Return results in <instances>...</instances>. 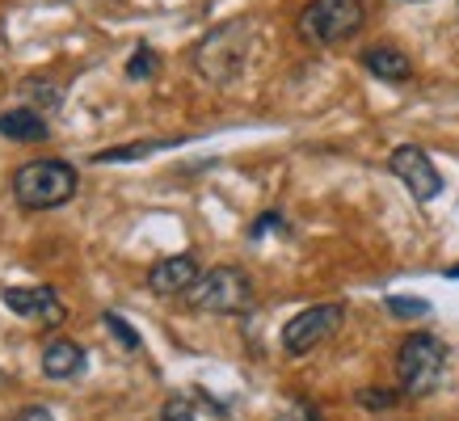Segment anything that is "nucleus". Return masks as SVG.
Here are the masks:
<instances>
[{"label":"nucleus","mask_w":459,"mask_h":421,"mask_svg":"<svg viewBox=\"0 0 459 421\" xmlns=\"http://www.w3.org/2000/svg\"><path fill=\"white\" fill-rule=\"evenodd\" d=\"M76 168L68 160H26L13 173V198L26 210H56L76 198Z\"/></svg>","instance_id":"obj_1"},{"label":"nucleus","mask_w":459,"mask_h":421,"mask_svg":"<svg viewBox=\"0 0 459 421\" xmlns=\"http://www.w3.org/2000/svg\"><path fill=\"white\" fill-rule=\"evenodd\" d=\"M446 375V346L434 333H413L396 350V379L404 396H430Z\"/></svg>","instance_id":"obj_2"},{"label":"nucleus","mask_w":459,"mask_h":421,"mask_svg":"<svg viewBox=\"0 0 459 421\" xmlns=\"http://www.w3.org/2000/svg\"><path fill=\"white\" fill-rule=\"evenodd\" d=\"M367 21L362 0H307L299 13V39L312 47H337V42L354 39Z\"/></svg>","instance_id":"obj_3"},{"label":"nucleus","mask_w":459,"mask_h":421,"mask_svg":"<svg viewBox=\"0 0 459 421\" xmlns=\"http://www.w3.org/2000/svg\"><path fill=\"white\" fill-rule=\"evenodd\" d=\"M249 42H253V26L249 21H228V26L211 30L207 39L198 42L195 51V68L215 84H228L232 76H240L245 59H249Z\"/></svg>","instance_id":"obj_4"},{"label":"nucleus","mask_w":459,"mask_h":421,"mask_svg":"<svg viewBox=\"0 0 459 421\" xmlns=\"http://www.w3.org/2000/svg\"><path fill=\"white\" fill-rule=\"evenodd\" d=\"M190 304L211 316H240L253 308V279L237 266H215L195 282Z\"/></svg>","instance_id":"obj_5"},{"label":"nucleus","mask_w":459,"mask_h":421,"mask_svg":"<svg viewBox=\"0 0 459 421\" xmlns=\"http://www.w3.org/2000/svg\"><path fill=\"white\" fill-rule=\"evenodd\" d=\"M342 321H346V308L342 304H316V308L299 312V316H291V321L282 324V350L287 354H312L320 346V341H329V337L342 329Z\"/></svg>","instance_id":"obj_6"},{"label":"nucleus","mask_w":459,"mask_h":421,"mask_svg":"<svg viewBox=\"0 0 459 421\" xmlns=\"http://www.w3.org/2000/svg\"><path fill=\"white\" fill-rule=\"evenodd\" d=\"M388 168L396 173V182H404V190L418 198V202H430V198L443 194V173L434 168V160L421 152L418 143H401V148H392Z\"/></svg>","instance_id":"obj_7"},{"label":"nucleus","mask_w":459,"mask_h":421,"mask_svg":"<svg viewBox=\"0 0 459 421\" xmlns=\"http://www.w3.org/2000/svg\"><path fill=\"white\" fill-rule=\"evenodd\" d=\"M4 299V308H13L17 316H26V321H39L42 329H59L64 324V299H59L51 287H4L0 291Z\"/></svg>","instance_id":"obj_8"},{"label":"nucleus","mask_w":459,"mask_h":421,"mask_svg":"<svg viewBox=\"0 0 459 421\" xmlns=\"http://www.w3.org/2000/svg\"><path fill=\"white\" fill-rule=\"evenodd\" d=\"M203 279L195 253H173V257H160L152 270H148V287L160 299H173V295H190L195 282Z\"/></svg>","instance_id":"obj_9"},{"label":"nucleus","mask_w":459,"mask_h":421,"mask_svg":"<svg viewBox=\"0 0 459 421\" xmlns=\"http://www.w3.org/2000/svg\"><path fill=\"white\" fill-rule=\"evenodd\" d=\"M362 68L371 72L376 81H388V84H401L413 76V64L404 51L396 47H371V51H362Z\"/></svg>","instance_id":"obj_10"},{"label":"nucleus","mask_w":459,"mask_h":421,"mask_svg":"<svg viewBox=\"0 0 459 421\" xmlns=\"http://www.w3.org/2000/svg\"><path fill=\"white\" fill-rule=\"evenodd\" d=\"M0 135H4V140H13V143H39V140H47L51 131H47L42 110L22 106V110H4V114H0Z\"/></svg>","instance_id":"obj_11"},{"label":"nucleus","mask_w":459,"mask_h":421,"mask_svg":"<svg viewBox=\"0 0 459 421\" xmlns=\"http://www.w3.org/2000/svg\"><path fill=\"white\" fill-rule=\"evenodd\" d=\"M42 375L47 379H76L84 375V350L76 341H51L42 350Z\"/></svg>","instance_id":"obj_12"},{"label":"nucleus","mask_w":459,"mask_h":421,"mask_svg":"<svg viewBox=\"0 0 459 421\" xmlns=\"http://www.w3.org/2000/svg\"><path fill=\"white\" fill-rule=\"evenodd\" d=\"M156 68H160V64H156V51L152 47H140V51L131 56V64H126V76H131V81H152Z\"/></svg>","instance_id":"obj_13"},{"label":"nucleus","mask_w":459,"mask_h":421,"mask_svg":"<svg viewBox=\"0 0 459 421\" xmlns=\"http://www.w3.org/2000/svg\"><path fill=\"white\" fill-rule=\"evenodd\" d=\"M22 93H26L34 106H42V110H56L59 106V89L51 81H26L22 84Z\"/></svg>","instance_id":"obj_14"},{"label":"nucleus","mask_w":459,"mask_h":421,"mask_svg":"<svg viewBox=\"0 0 459 421\" xmlns=\"http://www.w3.org/2000/svg\"><path fill=\"white\" fill-rule=\"evenodd\" d=\"M388 312H392V316H401V321H418V316H430V304H426V299L388 295Z\"/></svg>","instance_id":"obj_15"},{"label":"nucleus","mask_w":459,"mask_h":421,"mask_svg":"<svg viewBox=\"0 0 459 421\" xmlns=\"http://www.w3.org/2000/svg\"><path fill=\"white\" fill-rule=\"evenodd\" d=\"M156 421H195V405H190V396H169Z\"/></svg>","instance_id":"obj_16"},{"label":"nucleus","mask_w":459,"mask_h":421,"mask_svg":"<svg viewBox=\"0 0 459 421\" xmlns=\"http://www.w3.org/2000/svg\"><path fill=\"white\" fill-rule=\"evenodd\" d=\"M106 329L123 341V350H140V333H131V324H126L118 312H106Z\"/></svg>","instance_id":"obj_17"},{"label":"nucleus","mask_w":459,"mask_h":421,"mask_svg":"<svg viewBox=\"0 0 459 421\" xmlns=\"http://www.w3.org/2000/svg\"><path fill=\"white\" fill-rule=\"evenodd\" d=\"M396 400H401V396L388 392V388H362V392H359V405L362 408H392Z\"/></svg>","instance_id":"obj_18"},{"label":"nucleus","mask_w":459,"mask_h":421,"mask_svg":"<svg viewBox=\"0 0 459 421\" xmlns=\"http://www.w3.org/2000/svg\"><path fill=\"white\" fill-rule=\"evenodd\" d=\"M279 421H325V417H320V413H316L312 405H304V400H295V405L287 408V413H282Z\"/></svg>","instance_id":"obj_19"},{"label":"nucleus","mask_w":459,"mask_h":421,"mask_svg":"<svg viewBox=\"0 0 459 421\" xmlns=\"http://www.w3.org/2000/svg\"><path fill=\"white\" fill-rule=\"evenodd\" d=\"M279 224H282L279 215H262V219H257V224H253V228H249V236H253V240H257V236H265V232H270V228H279Z\"/></svg>","instance_id":"obj_20"},{"label":"nucleus","mask_w":459,"mask_h":421,"mask_svg":"<svg viewBox=\"0 0 459 421\" xmlns=\"http://www.w3.org/2000/svg\"><path fill=\"white\" fill-rule=\"evenodd\" d=\"M13 421H56V417H51L47 408H39V405H34V408H22V413H17Z\"/></svg>","instance_id":"obj_21"},{"label":"nucleus","mask_w":459,"mask_h":421,"mask_svg":"<svg viewBox=\"0 0 459 421\" xmlns=\"http://www.w3.org/2000/svg\"><path fill=\"white\" fill-rule=\"evenodd\" d=\"M446 279H459V266H455V270H446Z\"/></svg>","instance_id":"obj_22"},{"label":"nucleus","mask_w":459,"mask_h":421,"mask_svg":"<svg viewBox=\"0 0 459 421\" xmlns=\"http://www.w3.org/2000/svg\"><path fill=\"white\" fill-rule=\"evenodd\" d=\"M409 4H421V0H409Z\"/></svg>","instance_id":"obj_23"}]
</instances>
